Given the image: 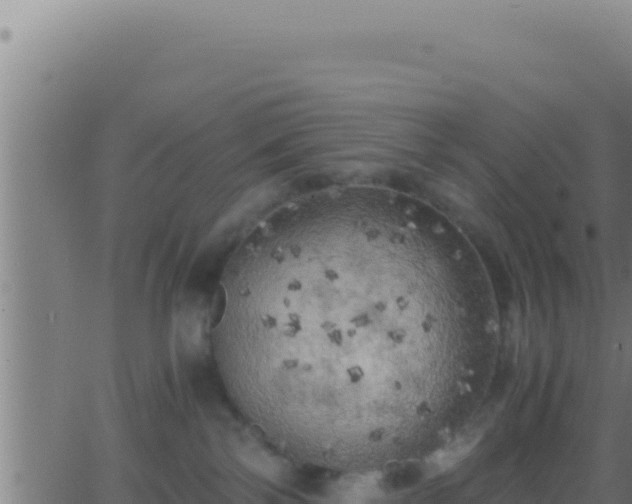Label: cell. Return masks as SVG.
<instances>
[{"label": "cell", "mask_w": 632, "mask_h": 504, "mask_svg": "<svg viewBox=\"0 0 632 504\" xmlns=\"http://www.w3.org/2000/svg\"><path fill=\"white\" fill-rule=\"evenodd\" d=\"M232 291L225 382L257 433L297 464L385 469L406 442L417 273L442 249L391 207L315 226Z\"/></svg>", "instance_id": "obj_1"}]
</instances>
